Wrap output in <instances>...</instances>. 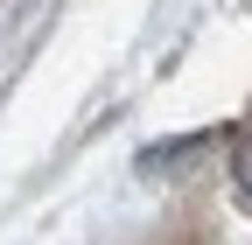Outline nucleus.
I'll return each mask as SVG.
<instances>
[{
    "instance_id": "obj_1",
    "label": "nucleus",
    "mask_w": 252,
    "mask_h": 245,
    "mask_svg": "<svg viewBox=\"0 0 252 245\" xmlns=\"http://www.w3.org/2000/svg\"><path fill=\"white\" fill-rule=\"evenodd\" d=\"M231 175H238V189L252 196V140H238V154H231Z\"/></svg>"
}]
</instances>
